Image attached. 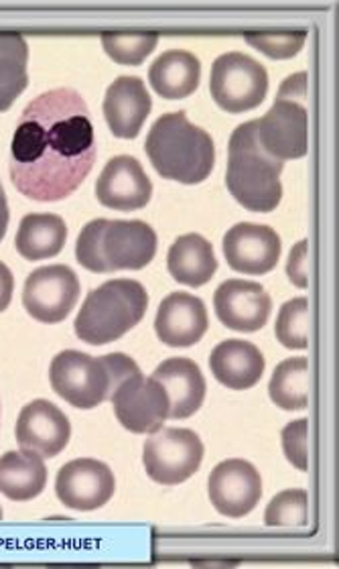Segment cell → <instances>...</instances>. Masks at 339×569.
<instances>
[{
    "label": "cell",
    "mask_w": 339,
    "mask_h": 569,
    "mask_svg": "<svg viewBox=\"0 0 339 569\" xmlns=\"http://www.w3.org/2000/svg\"><path fill=\"white\" fill-rule=\"evenodd\" d=\"M94 161V124L82 96L59 88L27 104L9 163L17 190L36 202H59L82 186Z\"/></svg>",
    "instance_id": "cell-1"
},
{
    "label": "cell",
    "mask_w": 339,
    "mask_h": 569,
    "mask_svg": "<svg viewBox=\"0 0 339 569\" xmlns=\"http://www.w3.org/2000/svg\"><path fill=\"white\" fill-rule=\"evenodd\" d=\"M29 48L19 33H0V112H7L12 102L23 94Z\"/></svg>",
    "instance_id": "cell-26"
},
{
    "label": "cell",
    "mask_w": 339,
    "mask_h": 569,
    "mask_svg": "<svg viewBox=\"0 0 339 569\" xmlns=\"http://www.w3.org/2000/svg\"><path fill=\"white\" fill-rule=\"evenodd\" d=\"M169 397V419H188L206 399V379L189 358H169L152 372Z\"/></svg>",
    "instance_id": "cell-20"
},
{
    "label": "cell",
    "mask_w": 339,
    "mask_h": 569,
    "mask_svg": "<svg viewBox=\"0 0 339 569\" xmlns=\"http://www.w3.org/2000/svg\"><path fill=\"white\" fill-rule=\"evenodd\" d=\"M167 269L177 283L188 287H201L211 281L218 271V261L213 247L199 234H186L177 238L169 249Z\"/></svg>",
    "instance_id": "cell-23"
},
{
    "label": "cell",
    "mask_w": 339,
    "mask_h": 569,
    "mask_svg": "<svg viewBox=\"0 0 339 569\" xmlns=\"http://www.w3.org/2000/svg\"><path fill=\"white\" fill-rule=\"evenodd\" d=\"M154 252L157 234L141 220H92L76 244V259L92 273L139 271Z\"/></svg>",
    "instance_id": "cell-3"
},
{
    "label": "cell",
    "mask_w": 339,
    "mask_h": 569,
    "mask_svg": "<svg viewBox=\"0 0 339 569\" xmlns=\"http://www.w3.org/2000/svg\"><path fill=\"white\" fill-rule=\"evenodd\" d=\"M159 37L154 33H104L102 46L104 51L124 66H141L151 56L152 49L157 48Z\"/></svg>",
    "instance_id": "cell-29"
},
{
    "label": "cell",
    "mask_w": 339,
    "mask_h": 569,
    "mask_svg": "<svg viewBox=\"0 0 339 569\" xmlns=\"http://www.w3.org/2000/svg\"><path fill=\"white\" fill-rule=\"evenodd\" d=\"M307 436H309V423L307 419L292 421L282 429V448L287 460L297 468V470H307Z\"/></svg>",
    "instance_id": "cell-32"
},
{
    "label": "cell",
    "mask_w": 339,
    "mask_h": 569,
    "mask_svg": "<svg viewBox=\"0 0 339 569\" xmlns=\"http://www.w3.org/2000/svg\"><path fill=\"white\" fill-rule=\"evenodd\" d=\"M70 419L46 399L27 405L17 421V441L21 450L39 458H56L70 443Z\"/></svg>",
    "instance_id": "cell-17"
},
{
    "label": "cell",
    "mask_w": 339,
    "mask_h": 569,
    "mask_svg": "<svg viewBox=\"0 0 339 569\" xmlns=\"http://www.w3.org/2000/svg\"><path fill=\"white\" fill-rule=\"evenodd\" d=\"M144 151L161 178L186 186L206 181L216 166V147L210 134L191 124L186 112L157 119L144 142Z\"/></svg>",
    "instance_id": "cell-2"
},
{
    "label": "cell",
    "mask_w": 339,
    "mask_h": 569,
    "mask_svg": "<svg viewBox=\"0 0 339 569\" xmlns=\"http://www.w3.org/2000/svg\"><path fill=\"white\" fill-rule=\"evenodd\" d=\"M287 274L291 279L292 284H297L299 289H305L309 283V252H307V242L301 240L289 254L287 262Z\"/></svg>",
    "instance_id": "cell-33"
},
{
    "label": "cell",
    "mask_w": 339,
    "mask_h": 569,
    "mask_svg": "<svg viewBox=\"0 0 339 569\" xmlns=\"http://www.w3.org/2000/svg\"><path fill=\"white\" fill-rule=\"evenodd\" d=\"M309 328H311L309 303L305 297H297L282 306L275 326V333L285 348L305 350L309 346Z\"/></svg>",
    "instance_id": "cell-28"
},
{
    "label": "cell",
    "mask_w": 339,
    "mask_h": 569,
    "mask_svg": "<svg viewBox=\"0 0 339 569\" xmlns=\"http://www.w3.org/2000/svg\"><path fill=\"white\" fill-rule=\"evenodd\" d=\"M213 308L218 320L226 328L235 332L252 333L267 326L272 301L262 284L230 279L218 287L213 296Z\"/></svg>",
    "instance_id": "cell-14"
},
{
    "label": "cell",
    "mask_w": 339,
    "mask_h": 569,
    "mask_svg": "<svg viewBox=\"0 0 339 569\" xmlns=\"http://www.w3.org/2000/svg\"><path fill=\"white\" fill-rule=\"evenodd\" d=\"M151 96L141 78L122 76L106 90L104 119L118 139H134L151 114Z\"/></svg>",
    "instance_id": "cell-19"
},
{
    "label": "cell",
    "mask_w": 339,
    "mask_h": 569,
    "mask_svg": "<svg viewBox=\"0 0 339 569\" xmlns=\"http://www.w3.org/2000/svg\"><path fill=\"white\" fill-rule=\"evenodd\" d=\"M0 519H2V509H0Z\"/></svg>",
    "instance_id": "cell-36"
},
{
    "label": "cell",
    "mask_w": 339,
    "mask_h": 569,
    "mask_svg": "<svg viewBox=\"0 0 339 569\" xmlns=\"http://www.w3.org/2000/svg\"><path fill=\"white\" fill-rule=\"evenodd\" d=\"M203 460V443L196 431L189 429H159L147 439L142 463L151 480L176 487L196 475Z\"/></svg>",
    "instance_id": "cell-9"
},
{
    "label": "cell",
    "mask_w": 339,
    "mask_h": 569,
    "mask_svg": "<svg viewBox=\"0 0 339 569\" xmlns=\"http://www.w3.org/2000/svg\"><path fill=\"white\" fill-rule=\"evenodd\" d=\"M223 254L238 273L267 274L281 259V238L270 226L242 222L223 237Z\"/></svg>",
    "instance_id": "cell-15"
},
{
    "label": "cell",
    "mask_w": 339,
    "mask_h": 569,
    "mask_svg": "<svg viewBox=\"0 0 339 569\" xmlns=\"http://www.w3.org/2000/svg\"><path fill=\"white\" fill-rule=\"evenodd\" d=\"M110 401L117 419L132 433H154L169 419V397L163 385L134 370L120 380Z\"/></svg>",
    "instance_id": "cell-10"
},
{
    "label": "cell",
    "mask_w": 339,
    "mask_h": 569,
    "mask_svg": "<svg viewBox=\"0 0 339 569\" xmlns=\"http://www.w3.org/2000/svg\"><path fill=\"white\" fill-rule=\"evenodd\" d=\"M68 240V226L58 213H29L21 220L14 247L27 261L59 254Z\"/></svg>",
    "instance_id": "cell-24"
},
{
    "label": "cell",
    "mask_w": 339,
    "mask_h": 569,
    "mask_svg": "<svg viewBox=\"0 0 339 569\" xmlns=\"http://www.w3.org/2000/svg\"><path fill=\"white\" fill-rule=\"evenodd\" d=\"M210 368L223 387L245 391L252 389L265 375V356L257 346L245 340H226L211 350Z\"/></svg>",
    "instance_id": "cell-21"
},
{
    "label": "cell",
    "mask_w": 339,
    "mask_h": 569,
    "mask_svg": "<svg viewBox=\"0 0 339 569\" xmlns=\"http://www.w3.org/2000/svg\"><path fill=\"white\" fill-rule=\"evenodd\" d=\"M48 485V468L33 451H9L0 458V495L11 500H31Z\"/></svg>",
    "instance_id": "cell-25"
},
{
    "label": "cell",
    "mask_w": 339,
    "mask_h": 569,
    "mask_svg": "<svg viewBox=\"0 0 339 569\" xmlns=\"http://www.w3.org/2000/svg\"><path fill=\"white\" fill-rule=\"evenodd\" d=\"M147 308L149 296L139 281H108L86 297L76 318V333L86 345H110L132 330L144 318Z\"/></svg>",
    "instance_id": "cell-6"
},
{
    "label": "cell",
    "mask_w": 339,
    "mask_h": 569,
    "mask_svg": "<svg viewBox=\"0 0 339 569\" xmlns=\"http://www.w3.org/2000/svg\"><path fill=\"white\" fill-rule=\"evenodd\" d=\"M96 198L110 210H141L151 202V179L147 178L144 169L134 157L120 154L106 163L96 183Z\"/></svg>",
    "instance_id": "cell-16"
},
{
    "label": "cell",
    "mask_w": 339,
    "mask_h": 569,
    "mask_svg": "<svg viewBox=\"0 0 339 569\" xmlns=\"http://www.w3.org/2000/svg\"><path fill=\"white\" fill-rule=\"evenodd\" d=\"M9 228V203H7V193L0 186V240L7 234Z\"/></svg>",
    "instance_id": "cell-35"
},
{
    "label": "cell",
    "mask_w": 339,
    "mask_h": 569,
    "mask_svg": "<svg viewBox=\"0 0 339 569\" xmlns=\"http://www.w3.org/2000/svg\"><path fill=\"white\" fill-rule=\"evenodd\" d=\"M307 73L301 71L282 82L279 96L269 112L257 120L260 147L277 161L301 159L307 154Z\"/></svg>",
    "instance_id": "cell-7"
},
{
    "label": "cell",
    "mask_w": 339,
    "mask_h": 569,
    "mask_svg": "<svg viewBox=\"0 0 339 569\" xmlns=\"http://www.w3.org/2000/svg\"><path fill=\"white\" fill-rule=\"evenodd\" d=\"M152 90L167 100H181L198 90L201 63L189 51L171 49L157 58L149 70Z\"/></svg>",
    "instance_id": "cell-22"
},
{
    "label": "cell",
    "mask_w": 339,
    "mask_h": 569,
    "mask_svg": "<svg viewBox=\"0 0 339 569\" xmlns=\"http://www.w3.org/2000/svg\"><path fill=\"white\" fill-rule=\"evenodd\" d=\"M270 399L285 411H301L309 405V362L289 358L275 368L269 385Z\"/></svg>",
    "instance_id": "cell-27"
},
{
    "label": "cell",
    "mask_w": 339,
    "mask_h": 569,
    "mask_svg": "<svg viewBox=\"0 0 339 569\" xmlns=\"http://www.w3.org/2000/svg\"><path fill=\"white\" fill-rule=\"evenodd\" d=\"M80 299V279L66 264L41 267L27 277L23 289L24 309L43 323L66 320Z\"/></svg>",
    "instance_id": "cell-11"
},
{
    "label": "cell",
    "mask_w": 339,
    "mask_h": 569,
    "mask_svg": "<svg viewBox=\"0 0 339 569\" xmlns=\"http://www.w3.org/2000/svg\"><path fill=\"white\" fill-rule=\"evenodd\" d=\"M309 509H307V492L301 488L285 490L279 497L270 500L265 515V522L269 527H305L309 521Z\"/></svg>",
    "instance_id": "cell-30"
},
{
    "label": "cell",
    "mask_w": 339,
    "mask_h": 569,
    "mask_svg": "<svg viewBox=\"0 0 339 569\" xmlns=\"http://www.w3.org/2000/svg\"><path fill=\"white\" fill-rule=\"evenodd\" d=\"M208 495L218 512L240 519L257 509L262 497V480L252 463L226 460L213 468L208 480Z\"/></svg>",
    "instance_id": "cell-12"
},
{
    "label": "cell",
    "mask_w": 339,
    "mask_h": 569,
    "mask_svg": "<svg viewBox=\"0 0 339 569\" xmlns=\"http://www.w3.org/2000/svg\"><path fill=\"white\" fill-rule=\"evenodd\" d=\"M285 163L272 159L257 139V120L240 124L230 139L226 186L250 212H272L281 203Z\"/></svg>",
    "instance_id": "cell-4"
},
{
    "label": "cell",
    "mask_w": 339,
    "mask_h": 569,
    "mask_svg": "<svg viewBox=\"0 0 339 569\" xmlns=\"http://www.w3.org/2000/svg\"><path fill=\"white\" fill-rule=\"evenodd\" d=\"M134 370H139V365L127 355L94 358L78 350H66L53 358L49 380L53 391L68 403L78 409H94L110 399L118 382Z\"/></svg>",
    "instance_id": "cell-5"
},
{
    "label": "cell",
    "mask_w": 339,
    "mask_h": 569,
    "mask_svg": "<svg viewBox=\"0 0 339 569\" xmlns=\"http://www.w3.org/2000/svg\"><path fill=\"white\" fill-rule=\"evenodd\" d=\"M307 33L292 31V33H248V46L267 53L270 60H291L305 46Z\"/></svg>",
    "instance_id": "cell-31"
},
{
    "label": "cell",
    "mask_w": 339,
    "mask_h": 569,
    "mask_svg": "<svg viewBox=\"0 0 339 569\" xmlns=\"http://www.w3.org/2000/svg\"><path fill=\"white\" fill-rule=\"evenodd\" d=\"M12 289H14V279H12L11 269L4 262H0V311L9 308Z\"/></svg>",
    "instance_id": "cell-34"
},
{
    "label": "cell",
    "mask_w": 339,
    "mask_h": 569,
    "mask_svg": "<svg viewBox=\"0 0 339 569\" xmlns=\"http://www.w3.org/2000/svg\"><path fill=\"white\" fill-rule=\"evenodd\" d=\"M117 480L104 462L82 458L66 463L59 470L56 492L59 500L71 510L100 509L114 497Z\"/></svg>",
    "instance_id": "cell-13"
},
{
    "label": "cell",
    "mask_w": 339,
    "mask_h": 569,
    "mask_svg": "<svg viewBox=\"0 0 339 569\" xmlns=\"http://www.w3.org/2000/svg\"><path fill=\"white\" fill-rule=\"evenodd\" d=\"M0 411H2V407H0Z\"/></svg>",
    "instance_id": "cell-37"
},
{
    "label": "cell",
    "mask_w": 339,
    "mask_h": 569,
    "mask_svg": "<svg viewBox=\"0 0 339 569\" xmlns=\"http://www.w3.org/2000/svg\"><path fill=\"white\" fill-rule=\"evenodd\" d=\"M210 90L218 107L238 114L265 102L269 73L245 53H223L211 66Z\"/></svg>",
    "instance_id": "cell-8"
},
{
    "label": "cell",
    "mask_w": 339,
    "mask_h": 569,
    "mask_svg": "<svg viewBox=\"0 0 339 569\" xmlns=\"http://www.w3.org/2000/svg\"><path fill=\"white\" fill-rule=\"evenodd\" d=\"M208 309L199 297L189 293H171L164 297L157 311L154 330L163 345L171 348H189L198 345L208 332Z\"/></svg>",
    "instance_id": "cell-18"
}]
</instances>
